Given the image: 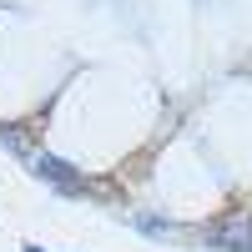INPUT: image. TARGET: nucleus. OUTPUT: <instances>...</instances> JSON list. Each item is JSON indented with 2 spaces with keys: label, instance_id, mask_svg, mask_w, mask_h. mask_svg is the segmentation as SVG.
Segmentation results:
<instances>
[{
  "label": "nucleus",
  "instance_id": "f257e3e1",
  "mask_svg": "<svg viewBox=\"0 0 252 252\" xmlns=\"http://www.w3.org/2000/svg\"><path fill=\"white\" fill-rule=\"evenodd\" d=\"M26 161H31V172H35L40 182H51V187H56V192H66V197H86V182H81V172H76L71 161L46 157V152H31Z\"/></svg>",
  "mask_w": 252,
  "mask_h": 252
},
{
  "label": "nucleus",
  "instance_id": "f03ea898",
  "mask_svg": "<svg viewBox=\"0 0 252 252\" xmlns=\"http://www.w3.org/2000/svg\"><path fill=\"white\" fill-rule=\"evenodd\" d=\"M207 247H227V252H252V222L247 217H232L207 232Z\"/></svg>",
  "mask_w": 252,
  "mask_h": 252
},
{
  "label": "nucleus",
  "instance_id": "7ed1b4c3",
  "mask_svg": "<svg viewBox=\"0 0 252 252\" xmlns=\"http://www.w3.org/2000/svg\"><path fill=\"white\" fill-rule=\"evenodd\" d=\"M131 222L141 227V232H152V237H166V232H172V222H161V217H152V212H136Z\"/></svg>",
  "mask_w": 252,
  "mask_h": 252
},
{
  "label": "nucleus",
  "instance_id": "20e7f679",
  "mask_svg": "<svg viewBox=\"0 0 252 252\" xmlns=\"http://www.w3.org/2000/svg\"><path fill=\"white\" fill-rule=\"evenodd\" d=\"M26 252H40V247H26Z\"/></svg>",
  "mask_w": 252,
  "mask_h": 252
}]
</instances>
